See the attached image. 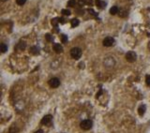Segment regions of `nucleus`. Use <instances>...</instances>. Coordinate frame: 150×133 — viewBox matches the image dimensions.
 I'll use <instances>...</instances> for the list:
<instances>
[{
  "instance_id": "bb28decb",
  "label": "nucleus",
  "mask_w": 150,
  "mask_h": 133,
  "mask_svg": "<svg viewBox=\"0 0 150 133\" xmlns=\"http://www.w3.org/2000/svg\"><path fill=\"white\" fill-rule=\"evenodd\" d=\"M84 63H81V64H80V67H81V68H82V67H83V68H84Z\"/></svg>"
},
{
  "instance_id": "f8f14e48",
  "label": "nucleus",
  "mask_w": 150,
  "mask_h": 133,
  "mask_svg": "<svg viewBox=\"0 0 150 133\" xmlns=\"http://www.w3.org/2000/svg\"><path fill=\"white\" fill-rule=\"evenodd\" d=\"M97 6L99 7L100 9H104L106 7V2L104 1H101V0H97Z\"/></svg>"
},
{
  "instance_id": "412c9836",
  "label": "nucleus",
  "mask_w": 150,
  "mask_h": 133,
  "mask_svg": "<svg viewBox=\"0 0 150 133\" xmlns=\"http://www.w3.org/2000/svg\"><path fill=\"white\" fill-rule=\"evenodd\" d=\"M45 38H46L47 41H49V42H52V41H53V39H54L53 36H51L50 34H46V35H45Z\"/></svg>"
},
{
  "instance_id": "2eb2a0df",
  "label": "nucleus",
  "mask_w": 150,
  "mask_h": 133,
  "mask_svg": "<svg viewBox=\"0 0 150 133\" xmlns=\"http://www.w3.org/2000/svg\"><path fill=\"white\" fill-rule=\"evenodd\" d=\"M70 24H71V27H76V26H78L79 24H80V22H79L78 19H72L71 21H70Z\"/></svg>"
},
{
  "instance_id": "c85d7f7f",
  "label": "nucleus",
  "mask_w": 150,
  "mask_h": 133,
  "mask_svg": "<svg viewBox=\"0 0 150 133\" xmlns=\"http://www.w3.org/2000/svg\"><path fill=\"white\" fill-rule=\"evenodd\" d=\"M2 1H7V0H2Z\"/></svg>"
},
{
  "instance_id": "7ed1b4c3",
  "label": "nucleus",
  "mask_w": 150,
  "mask_h": 133,
  "mask_svg": "<svg viewBox=\"0 0 150 133\" xmlns=\"http://www.w3.org/2000/svg\"><path fill=\"white\" fill-rule=\"evenodd\" d=\"M136 59H137V55H136L135 52L130 51V52H128L126 54V60L128 61V62L133 63V62L136 61Z\"/></svg>"
},
{
  "instance_id": "f03ea898",
  "label": "nucleus",
  "mask_w": 150,
  "mask_h": 133,
  "mask_svg": "<svg viewBox=\"0 0 150 133\" xmlns=\"http://www.w3.org/2000/svg\"><path fill=\"white\" fill-rule=\"evenodd\" d=\"M80 127H81L82 129H84V130H89L93 127V122L91 121V120H89V119L84 120V121L81 122Z\"/></svg>"
},
{
  "instance_id": "a211bd4d",
  "label": "nucleus",
  "mask_w": 150,
  "mask_h": 133,
  "mask_svg": "<svg viewBox=\"0 0 150 133\" xmlns=\"http://www.w3.org/2000/svg\"><path fill=\"white\" fill-rule=\"evenodd\" d=\"M58 24H59V18H54L52 20V24L54 25V26H57L58 25Z\"/></svg>"
},
{
  "instance_id": "6ab92c4d",
  "label": "nucleus",
  "mask_w": 150,
  "mask_h": 133,
  "mask_svg": "<svg viewBox=\"0 0 150 133\" xmlns=\"http://www.w3.org/2000/svg\"><path fill=\"white\" fill-rule=\"evenodd\" d=\"M60 38H61V41L63 43H66L67 41H68V36H66V35H61L60 36Z\"/></svg>"
},
{
  "instance_id": "9d476101",
  "label": "nucleus",
  "mask_w": 150,
  "mask_h": 133,
  "mask_svg": "<svg viewBox=\"0 0 150 133\" xmlns=\"http://www.w3.org/2000/svg\"><path fill=\"white\" fill-rule=\"evenodd\" d=\"M145 111H146V106H145V105H141V106L139 107V109H138L139 115L143 116V115L145 114Z\"/></svg>"
},
{
  "instance_id": "f3484780",
  "label": "nucleus",
  "mask_w": 150,
  "mask_h": 133,
  "mask_svg": "<svg viewBox=\"0 0 150 133\" xmlns=\"http://www.w3.org/2000/svg\"><path fill=\"white\" fill-rule=\"evenodd\" d=\"M76 4H77L76 0H69L67 5H68L69 7H71V8H72V7H75V5H76Z\"/></svg>"
},
{
  "instance_id": "f257e3e1",
  "label": "nucleus",
  "mask_w": 150,
  "mask_h": 133,
  "mask_svg": "<svg viewBox=\"0 0 150 133\" xmlns=\"http://www.w3.org/2000/svg\"><path fill=\"white\" fill-rule=\"evenodd\" d=\"M70 56H71V58L75 59V60L80 59L81 56H82V50L80 48H78V47L72 48L70 50Z\"/></svg>"
},
{
  "instance_id": "4be33fe9",
  "label": "nucleus",
  "mask_w": 150,
  "mask_h": 133,
  "mask_svg": "<svg viewBox=\"0 0 150 133\" xmlns=\"http://www.w3.org/2000/svg\"><path fill=\"white\" fill-rule=\"evenodd\" d=\"M145 83L147 86H150V75H146L145 76Z\"/></svg>"
},
{
  "instance_id": "aec40b11",
  "label": "nucleus",
  "mask_w": 150,
  "mask_h": 133,
  "mask_svg": "<svg viewBox=\"0 0 150 133\" xmlns=\"http://www.w3.org/2000/svg\"><path fill=\"white\" fill-rule=\"evenodd\" d=\"M61 12H62L63 15H67V16H70V15L71 14V13H70V10H62Z\"/></svg>"
},
{
  "instance_id": "ddd939ff",
  "label": "nucleus",
  "mask_w": 150,
  "mask_h": 133,
  "mask_svg": "<svg viewBox=\"0 0 150 133\" xmlns=\"http://www.w3.org/2000/svg\"><path fill=\"white\" fill-rule=\"evenodd\" d=\"M29 53L30 54H32V55H39L40 51H39V48H38V47L34 46V47H31V48H30Z\"/></svg>"
},
{
  "instance_id": "20e7f679",
  "label": "nucleus",
  "mask_w": 150,
  "mask_h": 133,
  "mask_svg": "<svg viewBox=\"0 0 150 133\" xmlns=\"http://www.w3.org/2000/svg\"><path fill=\"white\" fill-rule=\"evenodd\" d=\"M115 42V40H114V38H112V37H107V38H105L104 39H103V41H102V44H103V46H105V47H111V46H113Z\"/></svg>"
},
{
  "instance_id": "393cba45",
  "label": "nucleus",
  "mask_w": 150,
  "mask_h": 133,
  "mask_svg": "<svg viewBox=\"0 0 150 133\" xmlns=\"http://www.w3.org/2000/svg\"><path fill=\"white\" fill-rule=\"evenodd\" d=\"M59 23H61V24H65V19L59 18Z\"/></svg>"
},
{
  "instance_id": "cd10ccee",
  "label": "nucleus",
  "mask_w": 150,
  "mask_h": 133,
  "mask_svg": "<svg viewBox=\"0 0 150 133\" xmlns=\"http://www.w3.org/2000/svg\"><path fill=\"white\" fill-rule=\"evenodd\" d=\"M148 49H149V51H150V41L148 42Z\"/></svg>"
},
{
  "instance_id": "dca6fc26",
  "label": "nucleus",
  "mask_w": 150,
  "mask_h": 133,
  "mask_svg": "<svg viewBox=\"0 0 150 133\" xmlns=\"http://www.w3.org/2000/svg\"><path fill=\"white\" fill-rule=\"evenodd\" d=\"M0 50H1V53H2V54L6 53L7 51H8V45L5 44V43H1V45H0Z\"/></svg>"
},
{
  "instance_id": "0eeeda50",
  "label": "nucleus",
  "mask_w": 150,
  "mask_h": 133,
  "mask_svg": "<svg viewBox=\"0 0 150 133\" xmlns=\"http://www.w3.org/2000/svg\"><path fill=\"white\" fill-rule=\"evenodd\" d=\"M104 66H106L107 67L110 66H114V57H106L105 60H104Z\"/></svg>"
},
{
  "instance_id": "6e6552de",
  "label": "nucleus",
  "mask_w": 150,
  "mask_h": 133,
  "mask_svg": "<svg viewBox=\"0 0 150 133\" xmlns=\"http://www.w3.org/2000/svg\"><path fill=\"white\" fill-rule=\"evenodd\" d=\"M53 49H54V51L56 54L63 53V47H62V45L60 43H54L53 44Z\"/></svg>"
},
{
  "instance_id": "4468645a",
  "label": "nucleus",
  "mask_w": 150,
  "mask_h": 133,
  "mask_svg": "<svg viewBox=\"0 0 150 133\" xmlns=\"http://www.w3.org/2000/svg\"><path fill=\"white\" fill-rule=\"evenodd\" d=\"M18 127L16 125H12L11 127H10V130H9V133H17L18 132Z\"/></svg>"
},
{
  "instance_id": "9b49d317",
  "label": "nucleus",
  "mask_w": 150,
  "mask_h": 133,
  "mask_svg": "<svg viewBox=\"0 0 150 133\" xmlns=\"http://www.w3.org/2000/svg\"><path fill=\"white\" fill-rule=\"evenodd\" d=\"M118 11H119V9H118V7L116 6H113L110 9V13L112 15H115L116 13H118Z\"/></svg>"
},
{
  "instance_id": "423d86ee",
  "label": "nucleus",
  "mask_w": 150,
  "mask_h": 133,
  "mask_svg": "<svg viewBox=\"0 0 150 133\" xmlns=\"http://www.w3.org/2000/svg\"><path fill=\"white\" fill-rule=\"evenodd\" d=\"M52 121H53V116L52 115H45L40 121V124L41 125H45V126H50L52 124Z\"/></svg>"
},
{
  "instance_id": "39448f33",
  "label": "nucleus",
  "mask_w": 150,
  "mask_h": 133,
  "mask_svg": "<svg viewBox=\"0 0 150 133\" xmlns=\"http://www.w3.org/2000/svg\"><path fill=\"white\" fill-rule=\"evenodd\" d=\"M48 84L52 88H57L60 85V80L58 78H56V77H54V78L49 80Z\"/></svg>"
},
{
  "instance_id": "a878e982",
  "label": "nucleus",
  "mask_w": 150,
  "mask_h": 133,
  "mask_svg": "<svg viewBox=\"0 0 150 133\" xmlns=\"http://www.w3.org/2000/svg\"><path fill=\"white\" fill-rule=\"evenodd\" d=\"M35 133H43V130H42V129H39V130H37Z\"/></svg>"
},
{
  "instance_id": "b1692460",
  "label": "nucleus",
  "mask_w": 150,
  "mask_h": 133,
  "mask_svg": "<svg viewBox=\"0 0 150 133\" xmlns=\"http://www.w3.org/2000/svg\"><path fill=\"white\" fill-rule=\"evenodd\" d=\"M119 16L120 17H127L128 13H127V11H122V13H119Z\"/></svg>"
},
{
  "instance_id": "1a4fd4ad",
  "label": "nucleus",
  "mask_w": 150,
  "mask_h": 133,
  "mask_svg": "<svg viewBox=\"0 0 150 133\" xmlns=\"http://www.w3.org/2000/svg\"><path fill=\"white\" fill-rule=\"evenodd\" d=\"M25 48H26V43L24 42V41H20V42L16 45V47H15V49L18 50V51H23V50H24Z\"/></svg>"
},
{
  "instance_id": "5701e85b",
  "label": "nucleus",
  "mask_w": 150,
  "mask_h": 133,
  "mask_svg": "<svg viewBox=\"0 0 150 133\" xmlns=\"http://www.w3.org/2000/svg\"><path fill=\"white\" fill-rule=\"evenodd\" d=\"M25 2H26V0H16V3L18 4L19 6H23Z\"/></svg>"
}]
</instances>
